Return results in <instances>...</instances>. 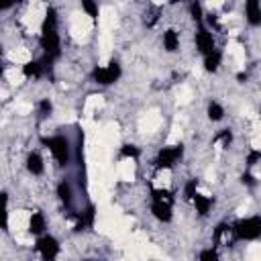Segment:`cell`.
Masks as SVG:
<instances>
[{"instance_id":"cell-16","label":"cell","mask_w":261,"mask_h":261,"mask_svg":"<svg viewBox=\"0 0 261 261\" xmlns=\"http://www.w3.org/2000/svg\"><path fill=\"white\" fill-rule=\"evenodd\" d=\"M206 112H208V118H210L212 122H218V120L224 118V108H222L218 102H210Z\"/></svg>"},{"instance_id":"cell-23","label":"cell","mask_w":261,"mask_h":261,"mask_svg":"<svg viewBox=\"0 0 261 261\" xmlns=\"http://www.w3.org/2000/svg\"><path fill=\"white\" fill-rule=\"evenodd\" d=\"M49 112H51V102H49V100H43V102H41V114L47 116Z\"/></svg>"},{"instance_id":"cell-24","label":"cell","mask_w":261,"mask_h":261,"mask_svg":"<svg viewBox=\"0 0 261 261\" xmlns=\"http://www.w3.org/2000/svg\"><path fill=\"white\" fill-rule=\"evenodd\" d=\"M16 2L14 0H0V12H4V10H8V8H12Z\"/></svg>"},{"instance_id":"cell-10","label":"cell","mask_w":261,"mask_h":261,"mask_svg":"<svg viewBox=\"0 0 261 261\" xmlns=\"http://www.w3.org/2000/svg\"><path fill=\"white\" fill-rule=\"evenodd\" d=\"M27 169H29V173H33V175H41V173L45 171L43 157H41L37 151H33V153L27 155Z\"/></svg>"},{"instance_id":"cell-11","label":"cell","mask_w":261,"mask_h":261,"mask_svg":"<svg viewBox=\"0 0 261 261\" xmlns=\"http://www.w3.org/2000/svg\"><path fill=\"white\" fill-rule=\"evenodd\" d=\"M45 228H47L45 216H43L41 212H33V214H31V220H29V232L35 234V237H39V234L45 232Z\"/></svg>"},{"instance_id":"cell-2","label":"cell","mask_w":261,"mask_h":261,"mask_svg":"<svg viewBox=\"0 0 261 261\" xmlns=\"http://www.w3.org/2000/svg\"><path fill=\"white\" fill-rule=\"evenodd\" d=\"M234 237L241 241H255L261 234V216H247L234 224Z\"/></svg>"},{"instance_id":"cell-9","label":"cell","mask_w":261,"mask_h":261,"mask_svg":"<svg viewBox=\"0 0 261 261\" xmlns=\"http://www.w3.org/2000/svg\"><path fill=\"white\" fill-rule=\"evenodd\" d=\"M57 198L61 200L63 206H67V208L71 206V202H73V188H71V184L67 179H61L57 184Z\"/></svg>"},{"instance_id":"cell-25","label":"cell","mask_w":261,"mask_h":261,"mask_svg":"<svg viewBox=\"0 0 261 261\" xmlns=\"http://www.w3.org/2000/svg\"><path fill=\"white\" fill-rule=\"evenodd\" d=\"M257 159H259V151L255 149V151H253V153L247 157V165H255V163H257Z\"/></svg>"},{"instance_id":"cell-17","label":"cell","mask_w":261,"mask_h":261,"mask_svg":"<svg viewBox=\"0 0 261 261\" xmlns=\"http://www.w3.org/2000/svg\"><path fill=\"white\" fill-rule=\"evenodd\" d=\"M82 8L90 18H98V2L96 0H82Z\"/></svg>"},{"instance_id":"cell-12","label":"cell","mask_w":261,"mask_h":261,"mask_svg":"<svg viewBox=\"0 0 261 261\" xmlns=\"http://www.w3.org/2000/svg\"><path fill=\"white\" fill-rule=\"evenodd\" d=\"M220 63H222V53H220L218 49H214V51H210V53L204 55V69H206L208 73L218 71Z\"/></svg>"},{"instance_id":"cell-14","label":"cell","mask_w":261,"mask_h":261,"mask_svg":"<svg viewBox=\"0 0 261 261\" xmlns=\"http://www.w3.org/2000/svg\"><path fill=\"white\" fill-rule=\"evenodd\" d=\"M192 202H194V208H196V212L200 214V216H206L208 212H210V206H212V198H208V196H202V194H194L192 196Z\"/></svg>"},{"instance_id":"cell-15","label":"cell","mask_w":261,"mask_h":261,"mask_svg":"<svg viewBox=\"0 0 261 261\" xmlns=\"http://www.w3.org/2000/svg\"><path fill=\"white\" fill-rule=\"evenodd\" d=\"M22 73H24L27 77H39V75L43 73V65H41L39 61H29V63L22 65Z\"/></svg>"},{"instance_id":"cell-3","label":"cell","mask_w":261,"mask_h":261,"mask_svg":"<svg viewBox=\"0 0 261 261\" xmlns=\"http://www.w3.org/2000/svg\"><path fill=\"white\" fill-rule=\"evenodd\" d=\"M122 75V69H120V63L118 61H110L108 65H102V67H94L92 71V77L96 84L100 86H112L114 82H118Z\"/></svg>"},{"instance_id":"cell-6","label":"cell","mask_w":261,"mask_h":261,"mask_svg":"<svg viewBox=\"0 0 261 261\" xmlns=\"http://www.w3.org/2000/svg\"><path fill=\"white\" fill-rule=\"evenodd\" d=\"M196 49H198L202 55H206V53H210V51L216 49V43H214V37H212L210 27H206V24H202V22H200V27H198V31H196Z\"/></svg>"},{"instance_id":"cell-27","label":"cell","mask_w":261,"mask_h":261,"mask_svg":"<svg viewBox=\"0 0 261 261\" xmlns=\"http://www.w3.org/2000/svg\"><path fill=\"white\" fill-rule=\"evenodd\" d=\"M169 2H192V0H169Z\"/></svg>"},{"instance_id":"cell-4","label":"cell","mask_w":261,"mask_h":261,"mask_svg":"<svg viewBox=\"0 0 261 261\" xmlns=\"http://www.w3.org/2000/svg\"><path fill=\"white\" fill-rule=\"evenodd\" d=\"M181 153H184V147H181V145L163 147V149H159L155 163H157V167H159V169H169V167H173V165L179 161Z\"/></svg>"},{"instance_id":"cell-18","label":"cell","mask_w":261,"mask_h":261,"mask_svg":"<svg viewBox=\"0 0 261 261\" xmlns=\"http://www.w3.org/2000/svg\"><path fill=\"white\" fill-rule=\"evenodd\" d=\"M200 261H216L218 259V251L214 249V247H208V249H204V251H200Z\"/></svg>"},{"instance_id":"cell-22","label":"cell","mask_w":261,"mask_h":261,"mask_svg":"<svg viewBox=\"0 0 261 261\" xmlns=\"http://www.w3.org/2000/svg\"><path fill=\"white\" fill-rule=\"evenodd\" d=\"M122 155H124V157H137V155H139V149H137L135 145H124V147H122Z\"/></svg>"},{"instance_id":"cell-21","label":"cell","mask_w":261,"mask_h":261,"mask_svg":"<svg viewBox=\"0 0 261 261\" xmlns=\"http://www.w3.org/2000/svg\"><path fill=\"white\" fill-rule=\"evenodd\" d=\"M0 228L2 230L8 228V208L6 206H0Z\"/></svg>"},{"instance_id":"cell-7","label":"cell","mask_w":261,"mask_h":261,"mask_svg":"<svg viewBox=\"0 0 261 261\" xmlns=\"http://www.w3.org/2000/svg\"><path fill=\"white\" fill-rule=\"evenodd\" d=\"M151 214H153L159 222H169V220L173 218L171 204H169V202H163V200H153V204H151Z\"/></svg>"},{"instance_id":"cell-26","label":"cell","mask_w":261,"mask_h":261,"mask_svg":"<svg viewBox=\"0 0 261 261\" xmlns=\"http://www.w3.org/2000/svg\"><path fill=\"white\" fill-rule=\"evenodd\" d=\"M0 206H8V194L0 192Z\"/></svg>"},{"instance_id":"cell-20","label":"cell","mask_w":261,"mask_h":261,"mask_svg":"<svg viewBox=\"0 0 261 261\" xmlns=\"http://www.w3.org/2000/svg\"><path fill=\"white\" fill-rule=\"evenodd\" d=\"M198 192V181L196 179H190L188 184H186V188H184V196H186V200H192V196Z\"/></svg>"},{"instance_id":"cell-5","label":"cell","mask_w":261,"mask_h":261,"mask_svg":"<svg viewBox=\"0 0 261 261\" xmlns=\"http://www.w3.org/2000/svg\"><path fill=\"white\" fill-rule=\"evenodd\" d=\"M59 241L53 234H39L37 241V251L41 253L43 259H55L59 255Z\"/></svg>"},{"instance_id":"cell-8","label":"cell","mask_w":261,"mask_h":261,"mask_svg":"<svg viewBox=\"0 0 261 261\" xmlns=\"http://www.w3.org/2000/svg\"><path fill=\"white\" fill-rule=\"evenodd\" d=\"M245 16H247V22L251 27H259L261 24V6H259V0H245Z\"/></svg>"},{"instance_id":"cell-1","label":"cell","mask_w":261,"mask_h":261,"mask_svg":"<svg viewBox=\"0 0 261 261\" xmlns=\"http://www.w3.org/2000/svg\"><path fill=\"white\" fill-rule=\"evenodd\" d=\"M43 143L47 145V149L51 151L53 159L57 161V165H67L71 159V143L67 137L63 135H55L49 139H43Z\"/></svg>"},{"instance_id":"cell-28","label":"cell","mask_w":261,"mask_h":261,"mask_svg":"<svg viewBox=\"0 0 261 261\" xmlns=\"http://www.w3.org/2000/svg\"><path fill=\"white\" fill-rule=\"evenodd\" d=\"M2 73H4V67H2V63H0V77H2Z\"/></svg>"},{"instance_id":"cell-30","label":"cell","mask_w":261,"mask_h":261,"mask_svg":"<svg viewBox=\"0 0 261 261\" xmlns=\"http://www.w3.org/2000/svg\"><path fill=\"white\" fill-rule=\"evenodd\" d=\"M0 55H2V47H0Z\"/></svg>"},{"instance_id":"cell-29","label":"cell","mask_w":261,"mask_h":261,"mask_svg":"<svg viewBox=\"0 0 261 261\" xmlns=\"http://www.w3.org/2000/svg\"><path fill=\"white\" fill-rule=\"evenodd\" d=\"M14 2H16V4H22V2H27V0H14Z\"/></svg>"},{"instance_id":"cell-13","label":"cell","mask_w":261,"mask_h":261,"mask_svg":"<svg viewBox=\"0 0 261 261\" xmlns=\"http://www.w3.org/2000/svg\"><path fill=\"white\" fill-rule=\"evenodd\" d=\"M163 49H165L167 53H175V51L179 49V35H177V31L167 29V31L163 33Z\"/></svg>"},{"instance_id":"cell-19","label":"cell","mask_w":261,"mask_h":261,"mask_svg":"<svg viewBox=\"0 0 261 261\" xmlns=\"http://www.w3.org/2000/svg\"><path fill=\"white\" fill-rule=\"evenodd\" d=\"M190 12H192V18L200 24L202 22V6H200V2H196V0H192V6H190Z\"/></svg>"}]
</instances>
